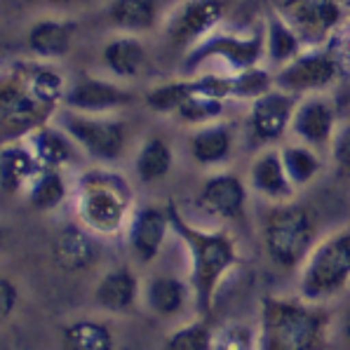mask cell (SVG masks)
Instances as JSON below:
<instances>
[{"instance_id": "1", "label": "cell", "mask_w": 350, "mask_h": 350, "mask_svg": "<svg viewBox=\"0 0 350 350\" xmlns=\"http://www.w3.org/2000/svg\"><path fill=\"white\" fill-rule=\"evenodd\" d=\"M172 233L184 242L188 252V284L198 315L209 317L217 306V294L224 280L240 266L238 242L224 228H200L191 224L174 200H167Z\"/></svg>"}, {"instance_id": "2", "label": "cell", "mask_w": 350, "mask_h": 350, "mask_svg": "<svg viewBox=\"0 0 350 350\" xmlns=\"http://www.w3.org/2000/svg\"><path fill=\"white\" fill-rule=\"evenodd\" d=\"M329 327L332 315L325 304L268 294L261 299L256 350H327Z\"/></svg>"}, {"instance_id": "3", "label": "cell", "mask_w": 350, "mask_h": 350, "mask_svg": "<svg viewBox=\"0 0 350 350\" xmlns=\"http://www.w3.org/2000/svg\"><path fill=\"white\" fill-rule=\"evenodd\" d=\"M73 204L78 224L90 233L113 238L122 233L134 212V191L127 176L109 167L85 170L75 179Z\"/></svg>"}, {"instance_id": "4", "label": "cell", "mask_w": 350, "mask_h": 350, "mask_svg": "<svg viewBox=\"0 0 350 350\" xmlns=\"http://www.w3.org/2000/svg\"><path fill=\"white\" fill-rule=\"evenodd\" d=\"M350 287V226L317 240L299 268V296L310 304H327Z\"/></svg>"}, {"instance_id": "5", "label": "cell", "mask_w": 350, "mask_h": 350, "mask_svg": "<svg viewBox=\"0 0 350 350\" xmlns=\"http://www.w3.org/2000/svg\"><path fill=\"white\" fill-rule=\"evenodd\" d=\"M268 258L282 271H299L317 245V221L304 204H275L263 221Z\"/></svg>"}, {"instance_id": "6", "label": "cell", "mask_w": 350, "mask_h": 350, "mask_svg": "<svg viewBox=\"0 0 350 350\" xmlns=\"http://www.w3.org/2000/svg\"><path fill=\"white\" fill-rule=\"evenodd\" d=\"M57 125L71 137V142L94 163L111 165L122 158L127 148L129 127L122 118L113 116H88V113L62 111Z\"/></svg>"}, {"instance_id": "7", "label": "cell", "mask_w": 350, "mask_h": 350, "mask_svg": "<svg viewBox=\"0 0 350 350\" xmlns=\"http://www.w3.org/2000/svg\"><path fill=\"white\" fill-rule=\"evenodd\" d=\"M55 113L31 94L17 66L0 75V144L26 139Z\"/></svg>"}, {"instance_id": "8", "label": "cell", "mask_w": 350, "mask_h": 350, "mask_svg": "<svg viewBox=\"0 0 350 350\" xmlns=\"http://www.w3.org/2000/svg\"><path fill=\"white\" fill-rule=\"evenodd\" d=\"M219 59L233 73L245 71V68L258 66V62L263 59V33H252V36H240V33H228V31H214L212 36H207L198 45H193L191 50H186L184 62H181V73L193 75L200 71L202 64Z\"/></svg>"}, {"instance_id": "9", "label": "cell", "mask_w": 350, "mask_h": 350, "mask_svg": "<svg viewBox=\"0 0 350 350\" xmlns=\"http://www.w3.org/2000/svg\"><path fill=\"white\" fill-rule=\"evenodd\" d=\"M341 75V59L329 47H306L301 55H296L292 62L278 68L275 88L294 96L322 94L336 85Z\"/></svg>"}, {"instance_id": "10", "label": "cell", "mask_w": 350, "mask_h": 350, "mask_svg": "<svg viewBox=\"0 0 350 350\" xmlns=\"http://www.w3.org/2000/svg\"><path fill=\"white\" fill-rule=\"evenodd\" d=\"M348 5V0H284L280 12L306 47H320L343 24Z\"/></svg>"}, {"instance_id": "11", "label": "cell", "mask_w": 350, "mask_h": 350, "mask_svg": "<svg viewBox=\"0 0 350 350\" xmlns=\"http://www.w3.org/2000/svg\"><path fill=\"white\" fill-rule=\"evenodd\" d=\"M228 10V0H181L165 21V33L174 47L191 50L214 31H219Z\"/></svg>"}, {"instance_id": "12", "label": "cell", "mask_w": 350, "mask_h": 350, "mask_svg": "<svg viewBox=\"0 0 350 350\" xmlns=\"http://www.w3.org/2000/svg\"><path fill=\"white\" fill-rule=\"evenodd\" d=\"M172 230L170 209L167 204H142L134 207L132 217L125 226V240L132 258L142 266L153 263L165 247V240Z\"/></svg>"}, {"instance_id": "13", "label": "cell", "mask_w": 350, "mask_h": 350, "mask_svg": "<svg viewBox=\"0 0 350 350\" xmlns=\"http://www.w3.org/2000/svg\"><path fill=\"white\" fill-rule=\"evenodd\" d=\"M134 104V94L120 88L113 80L96 78V75H80L66 88L64 94V109L88 116H109Z\"/></svg>"}, {"instance_id": "14", "label": "cell", "mask_w": 350, "mask_h": 350, "mask_svg": "<svg viewBox=\"0 0 350 350\" xmlns=\"http://www.w3.org/2000/svg\"><path fill=\"white\" fill-rule=\"evenodd\" d=\"M299 96L273 88L271 92L252 101L250 106V132L258 144H275L292 127L294 109Z\"/></svg>"}, {"instance_id": "15", "label": "cell", "mask_w": 350, "mask_h": 350, "mask_svg": "<svg viewBox=\"0 0 350 350\" xmlns=\"http://www.w3.org/2000/svg\"><path fill=\"white\" fill-rule=\"evenodd\" d=\"M250 186L233 172H217L207 176L198 193V204L221 221H238L245 217Z\"/></svg>"}, {"instance_id": "16", "label": "cell", "mask_w": 350, "mask_h": 350, "mask_svg": "<svg viewBox=\"0 0 350 350\" xmlns=\"http://www.w3.org/2000/svg\"><path fill=\"white\" fill-rule=\"evenodd\" d=\"M289 132L299 139L301 144L310 148H325L332 144L336 134V109L327 96L308 94L301 96L294 109L292 127Z\"/></svg>"}, {"instance_id": "17", "label": "cell", "mask_w": 350, "mask_h": 350, "mask_svg": "<svg viewBox=\"0 0 350 350\" xmlns=\"http://www.w3.org/2000/svg\"><path fill=\"white\" fill-rule=\"evenodd\" d=\"M142 299V282L129 266H116L94 282L92 301L109 315H127Z\"/></svg>"}, {"instance_id": "18", "label": "cell", "mask_w": 350, "mask_h": 350, "mask_svg": "<svg viewBox=\"0 0 350 350\" xmlns=\"http://www.w3.org/2000/svg\"><path fill=\"white\" fill-rule=\"evenodd\" d=\"M247 186H250V191H254L256 196L273 204L292 202V198L296 196V188L284 172L280 150H263L252 160Z\"/></svg>"}, {"instance_id": "19", "label": "cell", "mask_w": 350, "mask_h": 350, "mask_svg": "<svg viewBox=\"0 0 350 350\" xmlns=\"http://www.w3.org/2000/svg\"><path fill=\"white\" fill-rule=\"evenodd\" d=\"M42 167L26 139L0 144V191L14 196L29 188Z\"/></svg>"}, {"instance_id": "20", "label": "cell", "mask_w": 350, "mask_h": 350, "mask_svg": "<svg viewBox=\"0 0 350 350\" xmlns=\"http://www.w3.org/2000/svg\"><path fill=\"white\" fill-rule=\"evenodd\" d=\"M235 134L228 122H209V125L196 127L188 142L191 158L200 167H219L228 163L233 155Z\"/></svg>"}, {"instance_id": "21", "label": "cell", "mask_w": 350, "mask_h": 350, "mask_svg": "<svg viewBox=\"0 0 350 350\" xmlns=\"http://www.w3.org/2000/svg\"><path fill=\"white\" fill-rule=\"evenodd\" d=\"M142 299L150 313L163 317V320L179 315L188 301L193 304L188 280H181L176 275H165V273L148 280L146 287L142 289Z\"/></svg>"}, {"instance_id": "22", "label": "cell", "mask_w": 350, "mask_h": 350, "mask_svg": "<svg viewBox=\"0 0 350 350\" xmlns=\"http://www.w3.org/2000/svg\"><path fill=\"white\" fill-rule=\"evenodd\" d=\"M26 144L45 170H64L66 165H71L75 150H78L71 137L57 122H42L26 137Z\"/></svg>"}, {"instance_id": "23", "label": "cell", "mask_w": 350, "mask_h": 350, "mask_svg": "<svg viewBox=\"0 0 350 350\" xmlns=\"http://www.w3.org/2000/svg\"><path fill=\"white\" fill-rule=\"evenodd\" d=\"M94 233H90L83 224H68L55 235L52 256L59 268L68 273L85 271L94 261Z\"/></svg>"}, {"instance_id": "24", "label": "cell", "mask_w": 350, "mask_h": 350, "mask_svg": "<svg viewBox=\"0 0 350 350\" xmlns=\"http://www.w3.org/2000/svg\"><path fill=\"white\" fill-rule=\"evenodd\" d=\"M75 24L68 19H40L29 31L31 52L42 62H57L71 52Z\"/></svg>"}, {"instance_id": "25", "label": "cell", "mask_w": 350, "mask_h": 350, "mask_svg": "<svg viewBox=\"0 0 350 350\" xmlns=\"http://www.w3.org/2000/svg\"><path fill=\"white\" fill-rule=\"evenodd\" d=\"M304 50V40L296 33L294 26L282 17V12H275V10L268 12L266 31H263V59H268L273 66L280 68Z\"/></svg>"}, {"instance_id": "26", "label": "cell", "mask_w": 350, "mask_h": 350, "mask_svg": "<svg viewBox=\"0 0 350 350\" xmlns=\"http://www.w3.org/2000/svg\"><path fill=\"white\" fill-rule=\"evenodd\" d=\"M104 66L118 78H134L146 68L148 50L137 36L120 33L109 40L101 50Z\"/></svg>"}, {"instance_id": "27", "label": "cell", "mask_w": 350, "mask_h": 350, "mask_svg": "<svg viewBox=\"0 0 350 350\" xmlns=\"http://www.w3.org/2000/svg\"><path fill=\"white\" fill-rule=\"evenodd\" d=\"M160 10H163L160 0H111L106 14L122 33L139 36L158 26Z\"/></svg>"}, {"instance_id": "28", "label": "cell", "mask_w": 350, "mask_h": 350, "mask_svg": "<svg viewBox=\"0 0 350 350\" xmlns=\"http://www.w3.org/2000/svg\"><path fill=\"white\" fill-rule=\"evenodd\" d=\"M59 350H116V334L104 320L78 317L62 329Z\"/></svg>"}, {"instance_id": "29", "label": "cell", "mask_w": 350, "mask_h": 350, "mask_svg": "<svg viewBox=\"0 0 350 350\" xmlns=\"http://www.w3.org/2000/svg\"><path fill=\"white\" fill-rule=\"evenodd\" d=\"M17 71L40 104H45L52 111H57L64 104V94H66L68 85L59 71L45 66V64H17Z\"/></svg>"}, {"instance_id": "30", "label": "cell", "mask_w": 350, "mask_h": 350, "mask_svg": "<svg viewBox=\"0 0 350 350\" xmlns=\"http://www.w3.org/2000/svg\"><path fill=\"white\" fill-rule=\"evenodd\" d=\"M174 167V148L163 137H150L134 155V174L142 184H155L165 179Z\"/></svg>"}, {"instance_id": "31", "label": "cell", "mask_w": 350, "mask_h": 350, "mask_svg": "<svg viewBox=\"0 0 350 350\" xmlns=\"http://www.w3.org/2000/svg\"><path fill=\"white\" fill-rule=\"evenodd\" d=\"M26 202L36 209V212H52V209L62 207L68 198V184L64 170H45L42 167L26 188Z\"/></svg>"}, {"instance_id": "32", "label": "cell", "mask_w": 350, "mask_h": 350, "mask_svg": "<svg viewBox=\"0 0 350 350\" xmlns=\"http://www.w3.org/2000/svg\"><path fill=\"white\" fill-rule=\"evenodd\" d=\"M280 158H282L284 172H287L289 181L294 188H306L315 181V176L322 172V158L317 153V148H310L306 144H284L280 148Z\"/></svg>"}, {"instance_id": "33", "label": "cell", "mask_w": 350, "mask_h": 350, "mask_svg": "<svg viewBox=\"0 0 350 350\" xmlns=\"http://www.w3.org/2000/svg\"><path fill=\"white\" fill-rule=\"evenodd\" d=\"M191 94H198L196 78L184 75V78L170 80V83H160L150 88L146 92V106L155 113H172L174 116L176 109L188 99Z\"/></svg>"}, {"instance_id": "34", "label": "cell", "mask_w": 350, "mask_h": 350, "mask_svg": "<svg viewBox=\"0 0 350 350\" xmlns=\"http://www.w3.org/2000/svg\"><path fill=\"white\" fill-rule=\"evenodd\" d=\"M214 332L209 317H198L167 334L163 350H214Z\"/></svg>"}, {"instance_id": "35", "label": "cell", "mask_w": 350, "mask_h": 350, "mask_svg": "<svg viewBox=\"0 0 350 350\" xmlns=\"http://www.w3.org/2000/svg\"><path fill=\"white\" fill-rule=\"evenodd\" d=\"M226 113V101L214 99V96H204V94H191L184 104L176 109L174 118L184 125L191 127H202L209 122L221 120V116Z\"/></svg>"}, {"instance_id": "36", "label": "cell", "mask_w": 350, "mask_h": 350, "mask_svg": "<svg viewBox=\"0 0 350 350\" xmlns=\"http://www.w3.org/2000/svg\"><path fill=\"white\" fill-rule=\"evenodd\" d=\"M230 78H233V92H230V99L250 101V104L275 88V78H273V73L266 71L263 66L245 68V71L233 73Z\"/></svg>"}, {"instance_id": "37", "label": "cell", "mask_w": 350, "mask_h": 350, "mask_svg": "<svg viewBox=\"0 0 350 350\" xmlns=\"http://www.w3.org/2000/svg\"><path fill=\"white\" fill-rule=\"evenodd\" d=\"M214 350H256V327L228 322L214 332Z\"/></svg>"}, {"instance_id": "38", "label": "cell", "mask_w": 350, "mask_h": 350, "mask_svg": "<svg viewBox=\"0 0 350 350\" xmlns=\"http://www.w3.org/2000/svg\"><path fill=\"white\" fill-rule=\"evenodd\" d=\"M329 148H332L334 165L338 167V172L350 176V122L336 127V134H334Z\"/></svg>"}, {"instance_id": "39", "label": "cell", "mask_w": 350, "mask_h": 350, "mask_svg": "<svg viewBox=\"0 0 350 350\" xmlns=\"http://www.w3.org/2000/svg\"><path fill=\"white\" fill-rule=\"evenodd\" d=\"M19 306V289L10 278L0 275V325L10 322Z\"/></svg>"}, {"instance_id": "40", "label": "cell", "mask_w": 350, "mask_h": 350, "mask_svg": "<svg viewBox=\"0 0 350 350\" xmlns=\"http://www.w3.org/2000/svg\"><path fill=\"white\" fill-rule=\"evenodd\" d=\"M341 336H343V341L350 346V308L341 317Z\"/></svg>"}, {"instance_id": "41", "label": "cell", "mask_w": 350, "mask_h": 350, "mask_svg": "<svg viewBox=\"0 0 350 350\" xmlns=\"http://www.w3.org/2000/svg\"><path fill=\"white\" fill-rule=\"evenodd\" d=\"M343 57H346V62H350V31L343 38Z\"/></svg>"}, {"instance_id": "42", "label": "cell", "mask_w": 350, "mask_h": 350, "mask_svg": "<svg viewBox=\"0 0 350 350\" xmlns=\"http://www.w3.org/2000/svg\"><path fill=\"white\" fill-rule=\"evenodd\" d=\"M59 5H83V3H90V0H55Z\"/></svg>"}, {"instance_id": "43", "label": "cell", "mask_w": 350, "mask_h": 350, "mask_svg": "<svg viewBox=\"0 0 350 350\" xmlns=\"http://www.w3.org/2000/svg\"><path fill=\"white\" fill-rule=\"evenodd\" d=\"M3 242H5V235H3V228H0V250H3Z\"/></svg>"}]
</instances>
